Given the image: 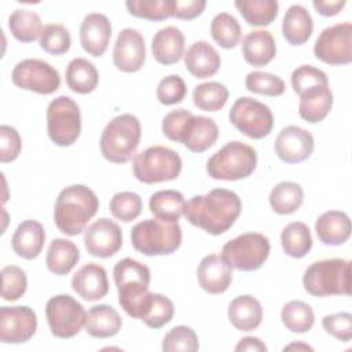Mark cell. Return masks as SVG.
Masks as SVG:
<instances>
[{"mask_svg":"<svg viewBox=\"0 0 352 352\" xmlns=\"http://www.w3.org/2000/svg\"><path fill=\"white\" fill-rule=\"evenodd\" d=\"M242 210L236 192L227 188H213L205 195H194L186 202L184 216L195 227L210 235L228 231Z\"/></svg>","mask_w":352,"mask_h":352,"instance_id":"1","label":"cell"},{"mask_svg":"<svg viewBox=\"0 0 352 352\" xmlns=\"http://www.w3.org/2000/svg\"><path fill=\"white\" fill-rule=\"evenodd\" d=\"M121 308L133 319H142L151 298L150 270L140 261L125 257L113 270Z\"/></svg>","mask_w":352,"mask_h":352,"instance_id":"2","label":"cell"},{"mask_svg":"<svg viewBox=\"0 0 352 352\" xmlns=\"http://www.w3.org/2000/svg\"><path fill=\"white\" fill-rule=\"evenodd\" d=\"M162 133L192 153H204L216 143L219 126L210 117L194 116L186 109H177L164 117Z\"/></svg>","mask_w":352,"mask_h":352,"instance_id":"3","label":"cell"},{"mask_svg":"<svg viewBox=\"0 0 352 352\" xmlns=\"http://www.w3.org/2000/svg\"><path fill=\"white\" fill-rule=\"evenodd\" d=\"M98 209L96 194L84 184H73L59 192L54 208V221L60 232L74 236L84 231Z\"/></svg>","mask_w":352,"mask_h":352,"instance_id":"4","label":"cell"},{"mask_svg":"<svg viewBox=\"0 0 352 352\" xmlns=\"http://www.w3.org/2000/svg\"><path fill=\"white\" fill-rule=\"evenodd\" d=\"M302 286L315 297L351 294V261L326 258L312 263L304 272Z\"/></svg>","mask_w":352,"mask_h":352,"instance_id":"5","label":"cell"},{"mask_svg":"<svg viewBox=\"0 0 352 352\" xmlns=\"http://www.w3.org/2000/svg\"><path fill=\"white\" fill-rule=\"evenodd\" d=\"M142 126L138 117L125 113L114 117L103 129L99 147L102 155L114 164L128 162L139 146Z\"/></svg>","mask_w":352,"mask_h":352,"instance_id":"6","label":"cell"},{"mask_svg":"<svg viewBox=\"0 0 352 352\" xmlns=\"http://www.w3.org/2000/svg\"><path fill=\"white\" fill-rule=\"evenodd\" d=\"M257 165L256 150L239 140L226 143L206 162V172L216 180H241L250 176Z\"/></svg>","mask_w":352,"mask_h":352,"instance_id":"7","label":"cell"},{"mask_svg":"<svg viewBox=\"0 0 352 352\" xmlns=\"http://www.w3.org/2000/svg\"><path fill=\"white\" fill-rule=\"evenodd\" d=\"M182 228L177 223L147 219L131 230V242L136 252L144 256H165L182 245Z\"/></svg>","mask_w":352,"mask_h":352,"instance_id":"8","label":"cell"},{"mask_svg":"<svg viewBox=\"0 0 352 352\" xmlns=\"http://www.w3.org/2000/svg\"><path fill=\"white\" fill-rule=\"evenodd\" d=\"M183 168L180 155L165 146H151L133 157V176L144 183L154 184L175 180Z\"/></svg>","mask_w":352,"mask_h":352,"instance_id":"9","label":"cell"},{"mask_svg":"<svg viewBox=\"0 0 352 352\" xmlns=\"http://www.w3.org/2000/svg\"><path fill=\"white\" fill-rule=\"evenodd\" d=\"M270 241L260 232H246L228 241L221 249V257L234 270L256 271L268 258Z\"/></svg>","mask_w":352,"mask_h":352,"instance_id":"10","label":"cell"},{"mask_svg":"<svg viewBox=\"0 0 352 352\" xmlns=\"http://www.w3.org/2000/svg\"><path fill=\"white\" fill-rule=\"evenodd\" d=\"M47 132L52 143L60 147L72 146L81 132L78 104L69 96L52 99L47 107Z\"/></svg>","mask_w":352,"mask_h":352,"instance_id":"11","label":"cell"},{"mask_svg":"<svg viewBox=\"0 0 352 352\" xmlns=\"http://www.w3.org/2000/svg\"><path fill=\"white\" fill-rule=\"evenodd\" d=\"M230 122L250 139H263L268 136L274 126L271 109L249 96L238 98L230 113Z\"/></svg>","mask_w":352,"mask_h":352,"instance_id":"12","label":"cell"},{"mask_svg":"<svg viewBox=\"0 0 352 352\" xmlns=\"http://www.w3.org/2000/svg\"><path fill=\"white\" fill-rule=\"evenodd\" d=\"M84 307L69 294H56L45 304V318L52 336L58 338L74 337L85 323Z\"/></svg>","mask_w":352,"mask_h":352,"instance_id":"13","label":"cell"},{"mask_svg":"<svg viewBox=\"0 0 352 352\" xmlns=\"http://www.w3.org/2000/svg\"><path fill=\"white\" fill-rule=\"evenodd\" d=\"M14 85L40 95H51L60 87L58 70L48 62L29 58L18 62L11 73Z\"/></svg>","mask_w":352,"mask_h":352,"instance_id":"14","label":"cell"},{"mask_svg":"<svg viewBox=\"0 0 352 352\" xmlns=\"http://www.w3.org/2000/svg\"><path fill=\"white\" fill-rule=\"evenodd\" d=\"M315 56L327 65H348L352 60V23L344 22L323 29L314 45Z\"/></svg>","mask_w":352,"mask_h":352,"instance_id":"15","label":"cell"},{"mask_svg":"<svg viewBox=\"0 0 352 352\" xmlns=\"http://www.w3.org/2000/svg\"><path fill=\"white\" fill-rule=\"evenodd\" d=\"M37 330V316L26 305L0 308V341L22 344L29 341Z\"/></svg>","mask_w":352,"mask_h":352,"instance_id":"16","label":"cell"},{"mask_svg":"<svg viewBox=\"0 0 352 352\" xmlns=\"http://www.w3.org/2000/svg\"><path fill=\"white\" fill-rule=\"evenodd\" d=\"M84 245L91 256L109 258L122 246L121 228L116 221L102 217L85 230Z\"/></svg>","mask_w":352,"mask_h":352,"instance_id":"17","label":"cell"},{"mask_svg":"<svg viewBox=\"0 0 352 352\" xmlns=\"http://www.w3.org/2000/svg\"><path fill=\"white\" fill-rule=\"evenodd\" d=\"M146 60V44L143 36L132 28L122 29L113 50V63L124 73L139 72Z\"/></svg>","mask_w":352,"mask_h":352,"instance_id":"18","label":"cell"},{"mask_svg":"<svg viewBox=\"0 0 352 352\" xmlns=\"http://www.w3.org/2000/svg\"><path fill=\"white\" fill-rule=\"evenodd\" d=\"M315 147L314 136L304 128L287 125L278 133L274 148L280 161L286 164H298L311 157Z\"/></svg>","mask_w":352,"mask_h":352,"instance_id":"19","label":"cell"},{"mask_svg":"<svg viewBox=\"0 0 352 352\" xmlns=\"http://www.w3.org/2000/svg\"><path fill=\"white\" fill-rule=\"evenodd\" d=\"M111 23L100 12L88 14L80 26V43L82 50L92 56H102L110 43Z\"/></svg>","mask_w":352,"mask_h":352,"instance_id":"20","label":"cell"},{"mask_svg":"<svg viewBox=\"0 0 352 352\" xmlns=\"http://www.w3.org/2000/svg\"><path fill=\"white\" fill-rule=\"evenodd\" d=\"M197 279L206 293L221 294L232 282V268L221 256L208 254L198 264Z\"/></svg>","mask_w":352,"mask_h":352,"instance_id":"21","label":"cell"},{"mask_svg":"<svg viewBox=\"0 0 352 352\" xmlns=\"http://www.w3.org/2000/svg\"><path fill=\"white\" fill-rule=\"evenodd\" d=\"M72 289L85 301H98L109 293L106 270L96 264L82 265L72 278Z\"/></svg>","mask_w":352,"mask_h":352,"instance_id":"22","label":"cell"},{"mask_svg":"<svg viewBox=\"0 0 352 352\" xmlns=\"http://www.w3.org/2000/svg\"><path fill=\"white\" fill-rule=\"evenodd\" d=\"M187 72L197 78H209L214 76L220 66L221 58L216 48L208 41H194L184 54Z\"/></svg>","mask_w":352,"mask_h":352,"instance_id":"23","label":"cell"},{"mask_svg":"<svg viewBox=\"0 0 352 352\" xmlns=\"http://www.w3.org/2000/svg\"><path fill=\"white\" fill-rule=\"evenodd\" d=\"M45 231L36 220L22 221L11 238V246L16 256L25 260L36 258L44 246Z\"/></svg>","mask_w":352,"mask_h":352,"instance_id":"24","label":"cell"},{"mask_svg":"<svg viewBox=\"0 0 352 352\" xmlns=\"http://www.w3.org/2000/svg\"><path fill=\"white\" fill-rule=\"evenodd\" d=\"M151 52L161 65L177 63L184 56V36L182 30L175 26L160 29L151 40Z\"/></svg>","mask_w":352,"mask_h":352,"instance_id":"25","label":"cell"},{"mask_svg":"<svg viewBox=\"0 0 352 352\" xmlns=\"http://www.w3.org/2000/svg\"><path fill=\"white\" fill-rule=\"evenodd\" d=\"M315 231L322 243L338 246L351 236V220L345 212L327 210L316 219Z\"/></svg>","mask_w":352,"mask_h":352,"instance_id":"26","label":"cell"},{"mask_svg":"<svg viewBox=\"0 0 352 352\" xmlns=\"http://www.w3.org/2000/svg\"><path fill=\"white\" fill-rule=\"evenodd\" d=\"M228 320L236 330L252 331L263 320V307L250 294L238 296L228 305Z\"/></svg>","mask_w":352,"mask_h":352,"instance_id":"27","label":"cell"},{"mask_svg":"<svg viewBox=\"0 0 352 352\" xmlns=\"http://www.w3.org/2000/svg\"><path fill=\"white\" fill-rule=\"evenodd\" d=\"M243 59L256 67L268 65L276 55V45L268 30L249 32L242 40Z\"/></svg>","mask_w":352,"mask_h":352,"instance_id":"28","label":"cell"},{"mask_svg":"<svg viewBox=\"0 0 352 352\" xmlns=\"http://www.w3.org/2000/svg\"><path fill=\"white\" fill-rule=\"evenodd\" d=\"M331 106L333 92L329 85L315 87L300 95L298 114L304 121L309 124H316L327 117Z\"/></svg>","mask_w":352,"mask_h":352,"instance_id":"29","label":"cell"},{"mask_svg":"<svg viewBox=\"0 0 352 352\" xmlns=\"http://www.w3.org/2000/svg\"><path fill=\"white\" fill-rule=\"evenodd\" d=\"M122 326L120 314L107 304L94 305L85 316L84 327L91 337L110 338L114 337Z\"/></svg>","mask_w":352,"mask_h":352,"instance_id":"30","label":"cell"},{"mask_svg":"<svg viewBox=\"0 0 352 352\" xmlns=\"http://www.w3.org/2000/svg\"><path fill=\"white\" fill-rule=\"evenodd\" d=\"M314 30V21L308 10L300 4H293L285 12L282 21V34L292 45H301L309 40Z\"/></svg>","mask_w":352,"mask_h":352,"instance_id":"31","label":"cell"},{"mask_svg":"<svg viewBox=\"0 0 352 352\" xmlns=\"http://www.w3.org/2000/svg\"><path fill=\"white\" fill-rule=\"evenodd\" d=\"M78 260L80 250L72 241L65 238H55L51 241L45 256V264L50 272L55 275H67L76 267Z\"/></svg>","mask_w":352,"mask_h":352,"instance_id":"32","label":"cell"},{"mask_svg":"<svg viewBox=\"0 0 352 352\" xmlns=\"http://www.w3.org/2000/svg\"><path fill=\"white\" fill-rule=\"evenodd\" d=\"M186 199L180 191L161 190L154 192L148 201V209L157 220L177 223L184 214Z\"/></svg>","mask_w":352,"mask_h":352,"instance_id":"33","label":"cell"},{"mask_svg":"<svg viewBox=\"0 0 352 352\" xmlns=\"http://www.w3.org/2000/svg\"><path fill=\"white\" fill-rule=\"evenodd\" d=\"M66 84L67 87L81 95L91 94L99 84V73L92 62L85 58H74L66 67Z\"/></svg>","mask_w":352,"mask_h":352,"instance_id":"34","label":"cell"},{"mask_svg":"<svg viewBox=\"0 0 352 352\" xmlns=\"http://www.w3.org/2000/svg\"><path fill=\"white\" fill-rule=\"evenodd\" d=\"M282 249L286 256L301 258L312 249V235L308 226L302 221L289 223L280 234Z\"/></svg>","mask_w":352,"mask_h":352,"instance_id":"35","label":"cell"},{"mask_svg":"<svg viewBox=\"0 0 352 352\" xmlns=\"http://www.w3.org/2000/svg\"><path fill=\"white\" fill-rule=\"evenodd\" d=\"M8 29L21 43H33L40 38L43 32L41 18L32 10L18 8L8 16Z\"/></svg>","mask_w":352,"mask_h":352,"instance_id":"36","label":"cell"},{"mask_svg":"<svg viewBox=\"0 0 352 352\" xmlns=\"http://www.w3.org/2000/svg\"><path fill=\"white\" fill-rule=\"evenodd\" d=\"M235 7L250 26H268L278 15L276 0H236Z\"/></svg>","mask_w":352,"mask_h":352,"instance_id":"37","label":"cell"},{"mask_svg":"<svg viewBox=\"0 0 352 352\" xmlns=\"http://www.w3.org/2000/svg\"><path fill=\"white\" fill-rule=\"evenodd\" d=\"M270 205L278 214H292L304 201V191L294 182H280L270 192Z\"/></svg>","mask_w":352,"mask_h":352,"instance_id":"38","label":"cell"},{"mask_svg":"<svg viewBox=\"0 0 352 352\" xmlns=\"http://www.w3.org/2000/svg\"><path fill=\"white\" fill-rule=\"evenodd\" d=\"M280 319L289 331L307 333L315 323V314L307 302L301 300H292L283 305Z\"/></svg>","mask_w":352,"mask_h":352,"instance_id":"39","label":"cell"},{"mask_svg":"<svg viewBox=\"0 0 352 352\" xmlns=\"http://www.w3.org/2000/svg\"><path fill=\"white\" fill-rule=\"evenodd\" d=\"M228 89L217 81H208L197 85L192 91V102L195 107L204 111H219L228 100Z\"/></svg>","mask_w":352,"mask_h":352,"instance_id":"40","label":"cell"},{"mask_svg":"<svg viewBox=\"0 0 352 352\" xmlns=\"http://www.w3.org/2000/svg\"><path fill=\"white\" fill-rule=\"evenodd\" d=\"M210 34L221 48L230 50L239 44L242 29L234 15L228 12H220L210 22Z\"/></svg>","mask_w":352,"mask_h":352,"instance_id":"41","label":"cell"},{"mask_svg":"<svg viewBox=\"0 0 352 352\" xmlns=\"http://www.w3.org/2000/svg\"><path fill=\"white\" fill-rule=\"evenodd\" d=\"M125 7L131 15L153 22L168 19L173 14V0H128Z\"/></svg>","mask_w":352,"mask_h":352,"instance_id":"42","label":"cell"},{"mask_svg":"<svg viewBox=\"0 0 352 352\" xmlns=\"http://www.w3.org/2000/svg\"><path fill=\"white\" fill-rule=\"evenodd\" d=\"M109 209L114 219L129 223L142 213L143 202L139 194L132 191H121L113 195L109 204Z\"/></svg>","mask_w":352,"mask_h":352,"instance_id":"43","label":"cell"},{"mask_svg":"<svg viewBox=\"0 0 352 352\" xmlns=\"http://www.w3.org/2000/svg\"><path fill=\"white\" fill-rule=\"evenodd\" d=\"M72 37L60 23H48L40 36V47L51 55H63L70 50Z\"/></svg>","mask_w":352,"mask_h":352,"instance_id":"44","label":"cell"},{"mask_svg":"<svg viewBox=\"0 0 352 352\" xmlns=\"http://www.w3.org/2000/svg\"><path fill=\"white\" fill-rule=\"evenodd\" d=\"M28 287L25 271L18 265H7L1 270V297L4 301H16Z\"/></svg>","mask_w":352,"mask_h":352,"instance_id":"45","label":"cell"},{"mask_svg":"<svg viewBox=\"0 0 352 352\" xmlns=\"http://www.w3.org/2000/svg\"><path fill=\"white\" fill-rule=\"evenodd\" d=\"M246 89L267 96H280L286 87L280 77L267 72H250L245 78Z\"/></svg>","mask_w":352,"mask_h":352,"instance_id":"46","label":"cell"},{"mask_svg":"<svg viewBox=\"0 0 352 352\" xmlns=\"http://www.w3.org/2000/svg\"><path fill=\"white\" fill-rule=\"evenodd\" d=\"M173 314V302L166 296L153 293V298L144 316L142 318V322L151 329H161L162 326L172 320Z\"/></svg>","mask_w":352,"mask_h":352,"instance_id":"47","label":"cell"},{"mask_svg":"<svg viewBox=\"0 0 352 352\" xmlns=\"http://www.w3.org/2000/svg\"><path fill=\"white\" fill-rule=\"evenodd\" d=\"M199 348L198 337L195 331L184 324L176 326L170 329L162 341V351L165 352H175V351H183V352H195Z\"/></svg>","mask_w":352,"mask_h":352,"instance_id":"48","label":"cell"},{"mask_svg":"<svg viewBox=\"0 0 352 352\" xmlns=\"http://www.w3.org/2000/svg\"><path fill=\"white\" fill-rule=\"evenodd\" d=\"M292 87L293 91L300 96L302 92L312 89L315 87H323L329 85L327 76L323 70L311 66V65H302L293 70L292 73Z\"/></svg>","mask_w":352,"mask_h":352,"instance_id":"49","label":"cell"},{"mask_svg":"<svg viewBox=\"0 0 352 352\" xmlns=\"http://www.w3.org/2000/svg\"><path fill=\"white\" fill-rule=\"evenodd\" d=\"M187 94V85L184 80L177 74L164 77L157 87V99L161 104L172 106L183 102Z\"/></svg>","mask_w":352,"mask_h":352,"instance_id":"50","label":"cell"},{"mask_svg":"<svg viewBox=\"0 0 352 352\" xmlns=\"http://www.w3.org/2000/svg\"><path fill=\"white\" fill-rule=\"evenodd\" d=\"M324 331L334 338L348 342L352 338V315L349 312H338L322 318Z\"/></svg>","mask_w":352,"mask_h":352,"instance_id":"51","label":"cell"},{"mask_svg":"<svg viewBox=\"0 0 352 352\" xmlns=\"http://www.w3.org/2000/svg\"><path fill=\"white\" fill-rule=\"evenodd\" d=\"M22 148V140L18 131L11 125L0 126V161L12 162L18 158Z\"/></svg>","mask_w":352,"mask_h":352,"instance_id":"52","label":"cell"},{"mask_svg":"<svg viewBox=\"0 0 352 352\" xmlns=\"http://www.w3.org/2000/svg\"><path fill=\"white\" fill-rule=\"evenodd\" d=\"M206 7L205 0H173V18L190 21L199 16Z\"/></svg>","mask_w":352,"mask_h":352,"instance_id":"53","label":"cell"},{"mask_svg":"<svg viewBox=\"0 0 352 352\" xmlns=\"http://www.w3.org/2000/svg\"><path fill=\"white\" fill-rule=\"evenodd\" d=\"M345 0H314L312 6L318 14L323 16H334L337 15L344 7Z\"/></svg>","mask_w":352,"mask_h":352,"instance_id":"54","label":"cell"},{"mask_svg":"<svg viewBox=\"0 0 352 352\" xmlns=\"http://www.w3.org/2000/svg\"><path fill=\"white\" fill-rule=\"evenodd\" d=\"M236 352L249 351V352H265L267 345L257 337H243L235 346Z\"/></svg>","mask_w":352,"mask_h":352,"instance_id":"55","label":"cell"},{"mask_svg":"<svg viewBox=\"0 0 352 352\" xmlns=\"http://www.w3.org/2000/svg\"><path fill=\"white\" fill-rule=\"evenodd\" d=\"M293 349H297V351H314V348L308 344H304V342H292L289 345H286L283 348V351H293Z\"/></svg>","mask_w":352,"mask_h":352,"instance_id":"56","label":"cell"}]
</instances>
